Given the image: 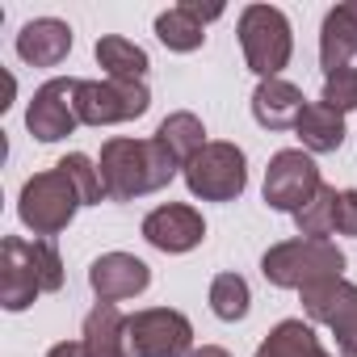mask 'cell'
<instances>
[{
  "mask_svg": "<svg viewBox=\"0 0 357 357\" xmlns=\"http://www.w3.org/2000/svg\"><path fill=\"white\" fill-rule=\"evenodd\" d=\"M257 357H332L319 336L311 332V324L303 319H282L257 349Z\"/></svg>",
  "mask_w": 357,
  "mask_h": 357,
  "instance_id": "7402d4cb",
  "label": "cell"
},
{
  "mask_svg": "<svg viewBox=\"0 0 357 357\" xmlns=\"http://www.w3.org/2000/svg\"><path fill=\"white\" fill-rule=\"evenodd\" d=\"M151 105L143 80H76V118L84 126L135 122Z\"/></svg>",
  "mask_w": 357,
  "mask_h": 357,
  "instance_id": "52a82bcc",
  "label": "cell"
},
{
  "mask_svg": "<svg viewBox=\"0 0 357 357\" xmlns=\"http://www.w3.org/2000/svg\"><path fill=\"white\" fill-rule=\"evenodd\" d=\"M80 340H84L89 357H130V349H126V315L114 303H97L84 315Z\"/></svg>",
  "mask_w": 357,
  "mask_h": 357,
  "instance_id": "e0dca14e",
  "label": "cell"
},
{
  "mask_svg": "<svg viewBox=\"0 0 357 357\" xmlns=\"http://www.w3.org/2000/svg\"><path fill=\"white\" fill-rule=\"evenodd\" d=\"M294 135H298L303 151H311V155L340 151V143H344V114L328 109L324 101H311V105L303 109V118H298Z\"/></svg>",
  "mask_w": 357,
  "mask_h": 357,
  "instance_id": "ac0fdd59",
  "label": "cell"
},
{
  "mask_svg": "<svg viewBox=\"0 0 357 357\" xmlns=\"http://www.w3.org/2000/svg\"><path fill=\"white\" fill-rule=\"evenodd\" d=\"M319 101L328 109H336V114L357 109V68H340V72L324 76V97Z\"/></svg>",
  "mask_w": 357,
  "mask_h": 357,
  "instance_id": "484cf974",
  "label": "cell"
},
{
  "mask_svg": "<svg viewBox=\"0 0 357 357\" xmlns=\"http://www.w3.org/2000/svg\"><path fill=\"white\" fill-rule=\"evenodd\" d=\"M303 109H307L303 89L290 84V80H282V76L278 80H261L257 93H252V118L265 130H290V126H298Z\"/></svg>",
  "mask_w": 357,
  "mask_h": 357,
  "instance_id": "9a60e30c",
  "label": "cell"
},
{
  "mask_svg": "<svg viewBox=\"0 0 357 357\" xmlns=\"http://www.w3.org/2000/svg\"><path fill=\"white\" fill-rule=\"evenodd\" d=\"M155 139L172 151V160H176V164L185 168V164H190V160L206 147V126H202V118H198V114L176 109V114H168V118L160 122Z\"/></svg>",
  "mask_w": 357,
  "mask_h": 357,
  "instance_id": "44dd1931",
  "label": "cell"
},
{
  "mask_svg": "<svg viewBox=\"0 0 357 357\" xmlns=\"http://www.w3.org/2000/svg\"><path fill=\"white\" fill-rule=\"evenodd\" d=\"M336 231L357 240V190H340V202H336Z\"/></svg>",
  "mask_w": 357,
  "mask_h": 357,
  "instance_id": "4316f807",
  "label": "cell"
},
{
  "mask_svg": "<svg viewBox=\"0 0 357 357\" xmlns=\"http://www.w3.org/2000/svg\"><path fill=\"white\" fill-rule=\"evenodd\" d=\"M97 63H101L105 80H143L147 68H151L147 51H143L139 43L122 38V34H105V38H97Z\"/></svg>",
  "mask_w": 357,
  "mask_h": 357,
  "instance_id": "d6986e66",
  "label": "cell"
},
{
  "mask_svg": "<svg viewBox=\"0 0 357 357\" xmlns=\"http://www.w3.org/2000/svg\"><path fill=\"white\" fill-rule=\"evenodd\" d=\"M97 172H101L109 202H135L143 194L164 190L181 172V164L172 160V151L155 135L151 139H105Z\"/></svg>",
  "mask_w": 357,
  "mask_h": 357,
  "instance_id": "6da1fadb",
  "label": "cell"
},
{
  "mask_svg": "<svg viewBox=\"0 0 357 357\" xmlns=\"http://www.w3.org/2000/svg\"><path fill=\"white\" fill-rule=\"evenodd\" d=\"M72 51V26L59 17H34L17 34V55L30 68H55Z\"/></svg>",
  "mask_w": 357,
  "mask_h": 357,
  "instance_id": "5bb4252c",
  "label": "cell"
},
{
  "mask_svg": "<svg viewBox=\"0 0 357 357\" xmlns=\"http://www.w3.org/2000/svg\"><path fill=\"white\" fill-rule=\"evenodd\" d=\"M240 47H244V63L248 72H257L261 80H278L282 68L290 63L294 51V34L282 9L273 5H248L240 13Z\"/></svg>",
  "mask_w": 357,
  "mask_h": 357,
  "instance_id": "5b68a950",
  "label": "cell"
},
{
  "mask_svg": "<svg viewBox=\"0 0 357 357\" xmlns=\"http://www.w3.org/2000/svg\"><path fill=\"white\" fill-rule=\"evenodd\" d=\"M353 55H357V0H344V5L328 9V17L319 26V63H324V76L349 68Z\"/></svg>",
  "mask_w": 357,
  "mask_h": 357,
  "instance_id": "2e32d148",
  "label": "cell"
},
{
  "mask_svg": "<svg viewBox=\"0 0 357 357\" xmlns=\"http://www.w3.org/2000/svg\"><path fill=\"white\" fill-rule=\"evenodd\" d=\"M248 307H252V290H248V282H244L240 273H219V278L211 282V311H215L223 324L244 319Z\"/></svg>",
  "mask_w": 357,
  "mask_h": 357,
  "instance_id": "cb8c5ba5",
  "label": "cell"
},
{
  "mask_svg": "<svg viewBox=\"0 0 357 357\" xmlns=\"http://www.w3.org/2000/svg\"><path fill=\"white\" fill-rule=\"evenodd\" d=\"M89 286H93L97 303H122L151 286V269L130 252H105L89 265Z\"/></svg>",
  "mask_w": 357,
  "mask_h": 357,
  "instance_id": "4fadbf2b",
  "label": "cell"
},
{
  "mask_svg": "<svg viewBox=\"0 0 357 357\" xmlns=\"http://www.w3.org/2000/svg\"><path fill=\"white\" fill-rule=\"evenodd\" d=\"M47 357H89V353H84V340H59Z\"/></svg>",
  "mask_w": 357,
  "mask_h": 357,
  "instance_id": "83f0119b",
  "label": "cell"
},
{
  "mask_svg": "<svg viewBox=\"0 0 357 357\" xmlns=\"http://www.w3.org/2000/svg\"><path fill=\"white\" fill-rule=\"evenodd\" d=\"M336 202H340V194H336L332 185H319V194H315L303 211H294L298 236H307V240H328V236L336 231Z\"/></svg>",
  "mask_w": 357,
  "mask_h": 357,
  "instance_id": "603a6c76",
  "label": "cell"
},
{
  "mask_svg": "<svg viewBox=\"0 0 357 357\" xmlns=\"http://www.w3.org/2000/svg\"><path fill=\"white\" fill-rule=\"evenodd\" d=\"M63 286V257L51 240L5 236L0 244V307L26 311L38 294H55Z\"/></svg>",
  "mask_w": 357,
  "mask_h": 357,
  "instance_id": "7a4b0ae2",
  "label": "cell"
},
{
  "mask_svg": "<svg viewBox=\"0 0 357 357\" xmlns=\"http://www.w3.org/2000/svg\"><path fill=\"white\" fill-rule=\"evenodd\" d=\"M76 126H80V118H76V80L72 76L68 80L63 76L47 80L26 105V130L38 143H55V139H68Z\"/></svg>",
  "mask_w": 357,
  "mask_h": 357,
  "instance_id": "8fae6325",
  "label": "cell"
},
{
  "mask_svg": "<svg viewBox=\"0 0 357 357\" xmlns=\"http://www.w3.org/2000/svg\"><path fill=\"white\" fill-rule=\"evenodd\" d=\"M126 349L130 357H190L194 324L172 307H147L126 315Z\"/></svg>",
  "mask_w": 357,
  "mask_h": 357,
  "instance_id": "ba28073f",
  "label": "cell"
},
{
  "mask_svg": "<svg viewBox=\"0 0 357 357\" xmlns=\"http://www.w3.org/2000/svg\"><path fill=\"white\" fill-rule=\"evenodd\" d=\"M303 311L307 319L324 324L336 336V353L340 357H357V286L344 278L319 282L303 290Z\"/></svg>",
  "mask_w": 357,
  "mask_h": 357,
  "instance_id": "30bf717a",
  "label": "cell"
},
{
  "mask_svg": "<svg viewBox=\"0 0 357 357\" xmlns=\"http://www.w3.org/2000/svg\"><path fill=\"white\" fill-rule=\"evenodd\" d=\"M68 181L76 185V194H80V202L84 206H97V202H105V185H101V172H97V164L89 160V155H80V151H72V155H63L59 164H55Z\"/></svg>",
  "mask_w": 357,
  "mask_h": 357,
  "instance_id": "d4e9b609",
  "label": "cell"
},
{
  "mask_svg": "<svg viewBox=\"0 0 357 357\" xmlns=\"http://www.w3.org/2000/svg\"><path fill=\"white\" fill-rule=\"evenodd\" d=\"M80 194L76 185L68 181V176L59 168H47V172H34L30 181L22 185V198H17V219L34 231V240H51L59 236L76 211H80Z\"/></svg>",
  "mask_w": 357,
  "mask_h": 357,
  "instance_id": "277c9868",
  "label": "cell"
},
{
  "mask_svg": "<svg viewBox=\"0 0 357 357\" xmlns=\"http://www.w3.org/2000/svg\"><path fill=\"white\" fill-rule=\"evenodd\" d=\"M261 273L269 286L278 290H307V286H319V282H332V278H344V252L332 244V240H282L273 244L265 257H261Z\"/></svg>",
  "mask_w": 357,
  "mask_h": 357,
  "instance_id": "3957f363",
  "label": "cell"
},
{
  "mask_svg": "<svg viewBox=\"0 0 357 357\" xmlns=\"http://www.w3.org/2000/svg\"><path fill=\"white\" fill-rule=\"evenodd\" d=\"M319 185H324V176H319L311 151H303V147L278 151L269 160V168H265V202H269V211L294 215L319 194Z\"/></svg>",
  "mask_w": 357,
  "mask_h": 357,
  "instance_id": "9c48e42d",
  "label": "cell"
},
{
  "mask_svg": "<svg viewBox=\"0 0 357 357\" xmlns=\"http://www.w3.org/2000/svg\"><path fill=\"white\" fill-rule=\"evenodd\" d=\"M190 357H231L227 349H219V344H202V349H194Z\"/></svg>",
  "mask_w": 357,
  "mask_h": 357,
  "instance_id": "f1b7e54d",
  "label": "cell"
},
{
  "mask_svg": "<svg viewBox=\"0 0 357 357\" xmlns=\"http://www.w3.org/2000/svg\"><path fill=\"white\" fill-rule=\"evenodd\" d=\"M143 240L160 252H190L206 240V223L194 206L185 202H168V206H155L147 219H143Z\"/></svg>",
  "mask_w": 357,
  "mask_h": 357,
  "instance_id": "7c38bea8",
  "label": "cell"
},
{
  "mask_svg": "<svg viewBox=\"0 0 357 357\" xmlns=\"http://www.w3.org/2000/svg\"><path fill=\"white\" fill-rule=\"evenodd\" d=\"M155 38L168 51H176V55H190V51H198L206 43V22L190 9V0H185V5H172L168 13L155 17Z\"/></svg>",
  "mask_w": 357,
  "mask_h": 357,
  "instance_id": "ffe728a7",
  "label": "cell"
},
{
  "mask_svg": "<svg viewBox=\"0 0 357 357\" xmlns=\"http://www.w3.org/2000/svg\"><path fill=\"white\" fill-rule=\"evenodd\" d=\"M181 172L190 194L202 202H236L248 185V160L236 143H206Z\"/></svg>",
  "mask_w": 357,
  "mask_h": 357,
  "instance_id": "8992f818",
  "label": "cell"
}]
</instances>
